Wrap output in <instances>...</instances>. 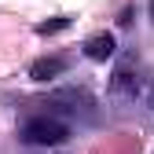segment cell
<instances>
[{"instance_id": "obj_1", "label": "cell", "mask_w": 154, "mask_h": 154, "mask_svg": "<svg viewBox=\"0 0 154 154\" xmlns=\"http://www.w3.org/2000/svg\"><path fill=\"white\" fill-rule=\"evenodd\" d=\"M66 136H70V128L51 114H33L18 125V140L29 147H59V143H66Z\"/></svg>"}, {"instance_id": "obj_2", "label": "cell", "mask_w": 154, "mask_h": 154, "mask_svg": "<svg viewBox=\"0 0 154 154\" xmlns=\"http://www.w3.org/2000/svg\"><path fill=\"white\" fill-rule=\"evenodd\" d=\"M132 70H136V63H132V59H121L118 66H114L110 92L118 95V99H136V95H140V77L132 73Z\"/></svg>"}, {"instance_id": "obj_3", "label": "cell", "mask_w": 154, "mask_h": 154, "mask_svg": "<svg viewBox=\"0 0 154 154\" xmlns=\"http://www.w3.org/2000/svg\"><path fill=\"white\" fill-rule=\"evenodd\" d=\"M118 51V41H114V33H92L85 41V55L92 63H106L110 55Z\"/></svg>"}, {"instance_id": "obj_4", "label": "cell", "mask_w": 154, "mask_h": 154, "mask_svg": "<svg viewBox=\"0 0 154 154\" xmlns=\"http://www.w3.org/2000/svg\"><path fill=\"white\" fill-rule=\"evenodd\" d=\"M63 70H66L63 55H44V59H37L29 66V77H33V81H51V77H59Z\"/></svg>"}, {"instance_id": "obj_5", "label": "cell", "mask_w": 154, "mask_h": 154, "mask_svg": "<svg viewBox=\"0 0 154 154\" xmlns=\"http://www.w3.org/2000/svg\"><path fill=\"white\" fill-rule=\"evenodd\" d=\"M70 22H73L70 15H55V18H48V22H37V33H41V37H51V33H63V29H66Z\"/></svg>"}, {"instance_id": "obj_6", "label": "cell", "mask_w": 154, "mask_h": 154, "mask_svg": "<svg viewBox=\"0 0 154 154\" xmlns=\"http://www.w3.org/2000/svg\"><path fill=\"white\" fill-rule=\"evenodd\" d=\"M150 18H154V0H150Z\"/></svg>"}, {"instance_id": "obj_7", "label": "cell", "mask_w": 154, "mask_h": 154, "mask_svg": "<svg viewBox=\"0 0 154 154\" xmlns=\"http://www.w3.org/2000/svg\"><path fill=\"white\" fill-rule=\"evenodd\" d=\"M150 106H154V99H150Z\"/></svg>"}]
</instances>
